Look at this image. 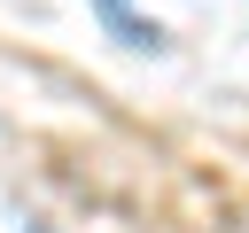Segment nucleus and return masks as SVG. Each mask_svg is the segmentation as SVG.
I'll use <instances>...</instances> for the list:
<instances>
[{"label": "nucleus", "instance_id": "nucleus-2", "mask_svg": "<svg viewBox=\"0 0 249 233\" xmlns=\"http://www.w3.org/2000/svg\"><path fill=\"white\" fill-rule=\"evenodd\" d=\"M218 233H249V217H233V225H218Z\"/></svg>", "mask_w": 249, "mask_h": 233}, {"label": "nucleus", "instance_id": "nucleus-1", "mask_svg": "<svg viewBox=\"0 0 249 233\" xmlns=\"http://www.w3.org/2000/svg\"><path fill=\"white\" fill-rule=\"evenodd\" d=\"M101 16H109V23H117V31H124V39H132V47H163V31H156V23H140V16H132V0H101Z\"/></svg>", "mask_w": 249, "mask_h": 233}]
</instances>
